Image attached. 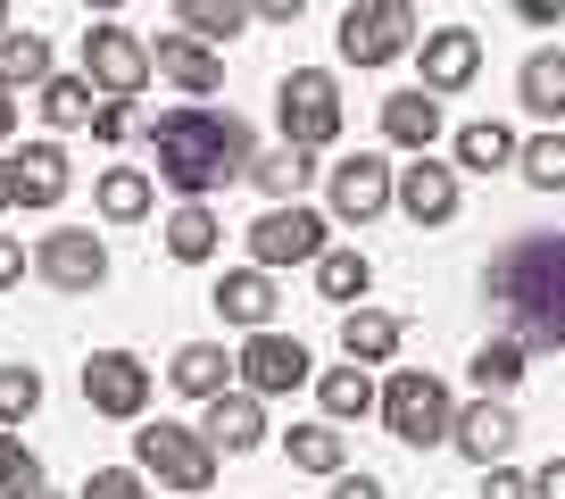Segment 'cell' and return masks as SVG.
Here are the masks:
<instances>
[{
    "label": "cell",
    "instance_id": "681fc988",
    "mask_svg": "<svg viewBox=\"0 0 565 499\" xmlns=\"http://www.w3.org/2000/svg\"><path fill=\"white\" fill-rule=\"evenodd\" d=\"M34 499H67V491H51V482H42V491H34Z\"/></svg>",
    "mask_w": 565,
    "mask_h": 499
},
{
    "label": "cell",
    "instance_id": "9c48e42d",
    "mask_svg": "<svg viewBox=\"0 0 565 499\" xmlns=\"http://www.w3.org/2000/svg\"><path fill=\"white\" fill-rule=\"evenodd\" d=\"M34 275L51 291H67V300H92V291L108 284V242L92 225H51L34 242Z\"/></svg>",
    "mask_w": 565,
    "mask_h": 499
},
{
    "label": "cell",
    "instance_id": "836d02e7",
    "mask_svg": "<svg viewBox=\"0 0 565 499\" xmlns=\"http://www.w3.org/2000/svg\"><path fill=\"white\" fill-rule=\"evenodd\" d=\"M42 491V458L25 449V425H0V499H34Z\"/></svg>",
    "mask_w": 565,
    "mask_h": 499
},
{
    "label": "cell",
    "instance_id": "5bb4252c",
    "mask_svg": "<svg viewBox=\"0 0 565 499\" xmlns=\"http://www.w3.org/2000/svg\"><path fill=\"white\" fill-rule=\"evenodd\" d=\"M150 59H159V75L183 92V100H216V92H225V42L192 34V25L159 34V42H150Z\"/></svg>",
    "mask_w": 565,
    "mask_h": 499
},
{
    "label": "cell",
    "instance_id": "f907efd6",
    "mask_svg": "<svg viewBox=\"0 0 565 499\" xmlns=\"http://www.w3.org/2000/svg\"><path fill=\"white\" fill-rule=\"evenodd\" d=\"M0 34H9V0H0Z\"/></svg>",
    "mask_w": 565,
    "mask_h": 499
},
{
    "label": "cell",
    "instance_id": "7bdbcfd3",
    "mask_svg": "<svg viewBox=\"0 0 565 499\" xmlns=\"http://www.w3.org/2000/svg\"><path fill=\"white\" fill-rule=\"evenodd\" d=\"M249 18H258V25H300L308 0H249Z\"/></svg>",
    "mask_w": 565,
    "mask_h": 499
},
{
    "label": "cell",
    "instance_id": "f6af8a7d",
    "mask_svg": "<svg viewBox=\"0 0 565 499\" xmlns=\"http://www.w3.org/2000/svg\"><path fill=\"white\" fill-rule=\"evenodd\" d=\"M532 499H565V458H548V466H532Z\"/></svg>",
    "mask_w": 565,
    "mask_h": 499
},
{
    "label": "cell",
    "instance_id": "3957f363",
    "mask_svg": "<svg viewBox=\"0 0 565 499\" xmlns=\"http://www.w3.org/2000/svg\"><path fill=\"white\" fill-rule=\"evenodd\" d=\"M416 42H424L416 0H350V9H341V25H333V51H341V67H358V75L416 59Z\"/></svg>",
    "mask_w": 565,
    "mask_h": 499
},
{
    "label": "cell",
    "instance_id": "277c9868",
    "mask_svg": "<svg viewBox=\"0 0 565 499\" xmlns=\"http://www.w3.org/2000/svg\"><path fill=\"white\" fill-rule=\"evenodd\" d=\"M216 458H225V449H216L200 425H175V416H141V433H134V466L150 482H167L175 499L216 491Z\"/></svg>",
    "mask_w": 565,
    "mask_h": 499
},
{
    "label": "cell",
    "instance_id": "6da1fadb",
    "mask_svg": "<svg viewBox=\"0 0 565 499\" xmlns=\"http://www.w3.org/2000/svg\"><path fill=\"white\" fill-rule=\"evenodd\" d=\"M141 142H150V176L175 200H216L225 183H249V167H258V134L233 108H209V100L159 108L141 125Z\"/></svg>",
    "mask_w": 565,
    "mask_h": 499
},
{
    "label": "cell",
    "instance_id": "484cf974",
    "mask_svg": "<svg viewBox=\"0 0 565 499\" xmlns=\"http://www.w3.org/2000/svg\"><path fill=\"white\" fill-rule=\"evenodd\" d=\"M67 183H75V167H67L58 142H25L18 150V209H58Z\"/></svg>",
    "mask_w": 565,
    "mask_h": 499
},
{
    "label": "cell",
    "instance_id": "f35d334b",
    "mask_svg": "<svg viewBox=\"0 0 565 499\" xmlns=\"http://www.w3.org/2000/svg\"><path fill=\"white\" fill-rule=\"evenodd\" d=\"M141 134V117H134V100H117V92H100V108H92V142H134Z\"/></svg>",
    "mask_w": 565,
    "mask_h": 499
},
{
    "label": "cell",
    "instance_id": "83f0119b",
    "mask_svg": "<svg viewBox=\"0 0 565 499\" xmlns=\"http://www.w3.org/2000/svg\"><path fill=\"white\" fill-rule=\"evenodd\" d=\"M466 374H475V392H499V400H515V383L532 374V341L499 325V333L475 350V367H466Z\"/></svg>",
    "mask_w": 565,
    "mask_h": 499
},
{
    "label": "cell",
    "instance_id": "cb8c5ba5",
    "mask_svg": "<svg viewBox=\"0 0 565 499\" xmlns=\"http://www.w3.org/2000/svg\"><path fill=\"white\" fill-rule=\"evenodd\" d=\"M399 341H407V325L391 317V308H341V358H358V367H391L399 358Z\"/></svg>",
    "mask_w": 565,
    "mask_h": 499
},
{
    "label": "cell",
    "instance_id": "816d5d0a",
    "mask_svg": "<svg viewBox=\"0 0 565 499\" xmlns=\"http://www.w3.org/2000/svg\"><path fill=\"white\" fill-rule=\"evenodd\" d=\"M200 499H216V491H200Z\"/></svg>",
    "mask_w": 565,
    "mask_h": 499
},
{
    "label": "cell",
    "instance_id": "f1b7e54d",
    "mask_svg": "<svg viewBox=\"0 0 565 499\" xmlns=\"http://www.w3.org/2000/svg\"><path fill=\"white\" fill-rule=\"evenodd\" d=\"M34 108H42V125H51V134H92L100 84H92V75H51V84L34 92Z\"/></svg>",
    "mask_w": 565,
    "mask_h": 499
},
{
    "label": "cell",
    "instance_id": "4fadbf2b",
    "mask_svg": "<svg viewBox=\"0 0 565 499\" xmlns=\"http://www.w3.org/2000/svg\"><path fill=\"white\" fill-rule=\"evenodd\" d=\"M242 383L258 400H282V392H300V383H317V358H308V341L258 325V333H242Z\"/></svg>",
    "mask_w": 565,
    "mask_h": 499
},
{
    "label": "cell",
    "instance_id": "e0dca14e",
    "mask_svg": "<svg viewBox=\"0 0 565 499\" xmlns=\"http://www.w3.org/2000/svg\"><path fill=\"white\" fill-rule=\"evenodd\" d=\"M275 267H258V258H249V267H225L216 275V291H209V308L216 317L233 325V333H258V325H275Z\"/></svg>",
    "mask_w": 565,
    "mask_h": 499
},
{
    "label": "cell",
    "instance_id": "ee69618b",
    "mask_svg": "<svg viewBox=\"0 0 565 499\" xmlns=\"http://www.w3.org/2000/svg\"><path fill=\"white\" fill-rule=\"evenodd\" d=\"M515 18H524V25H541V34H548V25H565V0H515Z\"/></svg>",
    "mask_w": 565,
    "mask_h": 499
},
{
    "label": "cell",
    "instance_id": "f546056e",
    "mask_svg": "<svg viewBox=\"0 0 565 499\" xmlns=\"http://www.w3.org/2000/svg\"><path fill=\"white\" fill-rule=\"evenodd\" d=\"M515 100H524V117L557 125L565 117V51H532L524 67H515Z\"/></svg>",
    "mask_w": 565,
    "mask_h": 499
},
{
    "label": "cell",
    "instance_id": "30bf717a",
    "mask_svg": "<svg viewBox=\"0 0 565 499\" xmlns=\"http://www.w3.org/2000/svg\"><path fill=\"white\" fill-rule=\"evenodd\" d=\"M84 75L100 92H117V100H141L150 92V75H159V59H150V42L134 34V25H117V18H100L84 34Z\"/></svg>",
    "mask_w": 565,
    "mask_h": 499
},
{
    "label": "cell",
    "instance_id": "2e32d148",
    "mask_svg": "<svg viewBox=\"0 0 565 499\" xmlns=\"http://www.w3.org/2000/svg\"><path fill=\"white\" fill-rule=\"evenodd\" d=\"M416 67H424V84L441 92V100H458V92L482 75V34H475V25H424Z\"/></svg>",
    "mask_w": 565,
    "mask_h": 499
},
{
    "label": "cell",
    "instance_id": "d590c367",
    "mask_svg": "<svg viewBox=\"0 0 565 499\" xmlns=\"http://www.w3.org/2000/svg\"><path fill=\"white\" fill-rule=\"evenodd\" d=\"M515 176H524L532 192H565V134H532L524 159H515Z\"/></svg>",
    "mask_w": 565,
    "mask_h": 499
},
{
    "label": "cell",
    "instance_id": "ba28073f",
    "mask_svg": "<svg viewBox=\"0 0 565 499\" xmlns=\"http://www.w3.org/2000/svg\"><path fill=\"white\" fill-rule=\"evenodd\" d=\"M324 209L333 225H374V216L399 209V167L383 150H350L341 167H324Z\"/></svg>",
    "mask_w": 565,
    "mask_h": 499
},
{
    "label": "cell",
    "instance_id": "b9f144b4",
    "mask_svg": "<svg viewBox=\"0 0 565 499\" xmlns=\"http://www.w3.org/2000/svg\"><path fill=\"white\" fill-rule=\"evenodd\" d=\"M25 267H34V258H25V233H0V291L25 284Z\"/></svg>",
    "mask_w": 565,
    "mask_h": 499
},
{
    "label": "cell",
    "instance_id": "8fae6325",
    "mask_svg": "<svg viewBox=\"0 0 565 499\" xmlns=\"http://www.w3.org/2000/svg\"><path fill=\"white\" fill-rule=\"evenodd\" d=\"M84 408L108 425H141L150 416V367L134 350H92L84 358Z\"/></svg>",
    "mask_w": 565,
    "mask_h": 499
},
{
    "label": "cell",
    "instance_id": "e575fe53",
    "mask_svg": "<svg viewBox=\"0 0 565 499\" xmlns=\"http://www.w3.org/2000/svg\"><path fill=\"white\" fill-rule=\"evenodd\" d=\"M175 25H192V34H209V42H233L258 18H249V0H175Z\"/></svg>",
    "mask_w": 565,
    "mask_h": 499
},
{
    "label": "cell",
    "instance_id": "1f68e13d",
    "mask_svg": "<svg viewBox=\"0 0 565 499\" xmlns=\"http://www.w3.org/2000/svg\"><path fill=\"white\" fill-rule=\"evenodd\" d=\"M317 291H324L333 308H358V300L374 291V258H366V250H350V242H333V250L317 258Z\"/></svg>",
    "mask_w": 565,
    "mask_h": 499
},
{
    "label": "cell",
    "instance_id": "4316f807",
    "mask_svg": "<svg viewBox=\"0 0 565 499\" xmlns=\"http://www.w3.org/2000/svg\"><path fill=\"white\" fill-rule=\"evenodd\" d=\"M317 176H324V167H317L308 142H275V150H258V167H249V183H258L266 200H308Z\"/></svg>",
    "mask_w": 565,
    "mask_h": 499
},
{
    "label": "cell",
    "instance_id": "60d3db41",
    "mask_svg": "<svg viewBox=\"0 0 565 499\" xmlns=\"http://www.w3.org/2000/svg\"><path fill=\"white\" fill-rule=\"evenodd\" d=\"M333 499H391V491H383V475H366V466H341V475H333Z\"/></svg>",
    "mask_w": 565,
    "mask_h": 499
},
{
    "label": "cell",
    "instance_id": "7402d4cb",
    "mask_svg": "<svg viewBox=\"0 0 565 499\" xmlns=\"http://www.w3.org/2000/svg\"><path fill=\"white\" fill-rule=\"evenodd\" d=\"M383 142L391 150H433L441 142V92L433 84H407L383 100Z\"/></svg>",
    "mask_w": 565,
    "mask_h": 499
},
{
    "label": "cell",
    "instance_id": "4dcf8cb0",
    "mask_svg": "<svg viewBox=\"0 0 565 499\" xmlns=\"http://www.w3.org/2000/svg\"><path fill=\"white\" fill-rule=\"evenodd\" d=\"M282 458L300 466V475H324V482H333L341 466H350V442H341L333 416H317V425H291V433H282Z\"/></svg>",
    "mask_w": 565,
    "mask_h": 499
},
{
    "label": "cell",
    "instance_id": "52a82bcc",
    "mask_svg": "<svg viewBox=\"0 0 565 499\" xmlns=\"http://www.w3.org/2000/svg\"><path fill=\"white\" fill-rule=\"evenodd\" d=\"M275 125H282V142H308V150H333L341 142V84L333 67H291L275 84Z\"/></svg>",
    "mask_w": 565,
    "mask_h": 499
},
{
    "label": "cell",
    "instance_id": "ac0fdd59",
    "mask_svg": "<svg viewBox=\"0 0 565 499\" xmlns=\"http://www.w3.org/2000/svg\"><path fill=\"white\" fill-rule=\"evenodd\" d=\"M200 433H209L225 458H249V449L266 442V400L249 392V383H233V392H216V400H200Z\"/></svg>",
    "mask_w": 565,
    "mask_h": 499
},
{
    "label": "cell",
    "instance_id": "ffe728a7",
    "mask_svg": "<svg viewBox=\"0 0 565 499\" xmlns=\"http://www.w3.org/2000/svg\"><path fill=\"white\" fill-rule=\"evenodd\" d=\"M159 242H167V258H175V267H209L216 250H225V216H216L209 200H175V209H167V225H159Z\"/></svg>",
    "mask_w": 565,
    "mask_h": 499
},
{
    "label": "cell",
    "instance_id": "7a4b0ae2",
    "mask_svg": "<svg viewBox=\"0 0 565 499\" xmlns=\"http://www.w3.org/2000/svg\"><path fill=\"white\" fill-rule=\"evenodd\" d=\"M482 291L499 300L508 333H524L532 350H565V233H515L482 267Z\"/></svg>",
    "mask_w": 565,
    "mask_h": 499
},
{
    "label": "cell",
    "instance_id": "7c38bea8",
    "mask_svg": "<svg viewBox=\"0 0 565 499\" xmlns=\"http://www.w3.org/2000/svg\"><path fill=\"white\" fill-rule=\"evenodd\" d=\"M466 167L458 159H433V150H407V167H399V216L416 233H441L449 216H458V200H466Z\"/></svg>",
    "mask_w": 565,
    "mask_h": 499
},
{
    "label": "cell",
    "instance_id": "d4e9b609",
    "mask_svg": "<svg viewBox=\"0 0 565 499\" xmlns=\"http://www.w3.org/2000/svg\"><path fill=\"white\" fill-rule=\"evenodd\" d=\"M92 209H100L108 225H141V216L159 209V176H150V167H100Z\"/></svg>",
    "mask_w": 565,
    "mask_h": 499
},
{
    "label": "cell",
    "instance_id": "5b68a950",
    "mask_svg": "<svg viewBox=\"0 0 565 499\" xmlns=\"http://www.w3.org/2000/svg\"><path fill=\"white\" fill-rule=\"evenodd\" d=\"M449 425H458V400L433 367H391L383 374V433L407 449H441Z\"/></svg>",
    "mask_w": 565,
    "mask_h": 499
},
{
    "label": "cell",
    "instance_id": "8d00e7d4",
    "mask_svg": "<svg viewBox=\"0 0 565 499\" xmlns=\"http://www.w3.org/2000/svg\"><path fill=\"white\" fill-rule=\"evenodd\" d=\"M42 408V367H0V425H25Z\"/></svg>",
    "mask_w": 565,
    "mask_h": 499
},
{
    "label": "cell",
    "instance_id": "ab89813d",
    "mask_svg": "<svg viewBox=\"0 0 565 499\" xmlns=\"http://www.w3.org/2000/svg\"><path fill=\"white\" fill-rule=\"evenodd\" d=\"M482 499H532V475H515L508 458H499V466H482Z\"/></svg>",
    "mask_w": 565,
    "mask_h": 499
},
{
    "label": "cell",
    "instance_id": "9a60e30c",
    "mask_svg": "<svg viewBox=\"0 0 565 499\" xmlns=\"http://www.w3.org/2000/svg\"><path fill=\"white\" fill-rule=\"evenodd\" d=\"M515 442H524V425H515V400H499V392H475L458 408V425H449V449L475 466H499Z\"/></svg>",
    "mask_w": 565,
    "mask_h": 499
},
{
    "label": "cell",
    "instance_id": "603a6c76",
    "mask_svg": "<svg viewBox=\"0 0 565 499\" xmlns=\"http://www.w3.org/2000/svg\"><path fill=\"white\" fill-rule=\"evenodd\" d=\"M449 159H458L466 176H499V167L524 159V134H515V125H499V117H475V125H458V134H449Z\"/></svg>",
    "mask_w": 565,
    "mask_h": 499
},
{
    "label": "cell",
    "instance_id": "d6a6232c",
    "mask_svg": "<svg viewBox=\"0 0 565 499\" xmlns=\"http://www.w3.org/2000/svg\"><path fill=\"white\" fill-rule=\"evenodd\" d=\"M51 42L42 34H18V25H9V34H0V84H18V92H42L51 84Z\"/></svg>",
    "mask_w": 565,
    "mask_h": 499
},
{
    "label": "cell",
    "instance_id": "c3c4849f",
    "mask_svg": "<svg viewBox=\"0 0 565 499\" xmlns=\"http://www.w3.org/2000/svg\"><path fill=\"white\" fill-rule=\"evenodd\" d=\"M84 9H92V18H117V9H125V0H84Z\"/></svg>",
    "mask_w": 565,
    "mask_h": 499
},
{
    "label": "cell",
    "instance_id": "44dd1931",
    "mask_svg": "<svg viewBox=\"0 0 565 499\" xmlns=\"http://www.w3.org/2000/svg\"><path fill=\"white\" fill-rule=\"evenodd\" d=\"M317 408L333 416V425H366V416H383V383H374V367H317Z\"/></svg>",
    "mask_w": 565,
    "mask_h": 499
},
{
    "label": "cell",
    "instance_id": "d6986e66",
    "mask_svg": "<svg viewBox=\"0 0 565 499\" xmlns=\"http://www.w3.org/2000/svg\"><path fill=\"white\" fill-rule=\"evenodd\" d=\"M167 383H175L183 400H216L242 383V350H225V341H183L175 358H167Z\"/></svg>",
    "mask_w": 565,
    "mask_h": 499
},
{
    "label": "cell",
    "instance_id": "bcb514c9",
    "mask_svg": "<svg viewBox=\"0 0 565 499\" xmlns=\"http://www.w3.org/2000/svg\"><path fill=\"white\" fill-rule=\"evenodd\" d=\"M18 134V84H0V142Z\"/></svg>",
    "mask_w": 565,
    "mask_h": 499
},
{
    "label": "cell",
    "instance_id": "74e56055",
    "mask_svg": "<svg viewBox=\"0 0 565 499\" xmlns=\"http://www.w3.org/2000/svg\"><path fill=\"white\" fill-rule=\"evenodd\" d=\"M75 499H150V475L141 466H92V482Z\"/></svg>",
    "mask_w": 565,
    "mask_h": 499
},
{
    "label": "cell",
    "instance_id": "7dc6e473",
    "mask_svg": "<svg viewBox=\"0 0 565 499\" xmlns=\"http://www.w3.org/2000/svg\"><path fill=\"white\" fill-rule=\"evenodd\" d=\"M18 209V159H0V216Z\"/></svg>",
    "mask_w": 565,
    "mask_h": 499
},
{
    "label": "cell",
    "instance_id": "8992f818",
    "mask_svg": "<svg viewBox=\"0 0 565 499\" xmlns=\"http://www.w3.org/2000/svg\"><path fill=\"white\" fill-rule=\"evenodd\" d=\"M249 242V258L258 267H317L324 250H333V209H308V200H266L258 209V225L242 233Z\"/></svg>",
    "mask_w": 565,
    "mask_h": 499
}]
</instances>
